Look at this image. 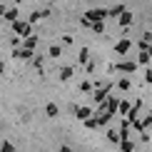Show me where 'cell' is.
I'll return each instance as SVG.
<instances>
[{"label": "cell", "instance_id": "6da1fadb", "mask_svg": "<svg viewBox=\"0 0 152 152\" xmlns=\"http://www.w3.org/2000/svg\"><path fill=\"white\" fill-rule=\"evenodd\" d=\"M110 15L105 8H92V10H87L85 12V18H82V25H95V23H102L105 18Z\"/></svg>", "mask_w": 152, "mask_h": 152}, {"label": "cell", "instance_id": "7a4b0ae2", "mask_svg": "<svg viewBox=\"0 0 152 152\" xmlns=\"http://www.w3.org/2000/svg\"><path fill=\"white\" fill-rule=\"evenodd\" d=\"M30 30H33L30 20H18V23H12V35H25V37H30Z\"/></svg>", "mask_w": 152, "mask_h": 152}, {"label": "cell", "instance_id": "3957f363", "mask_svg": "<svg viewBox=\"0 0 152 152\" xmlns=\"http://www.w3.org/2000/svg\"><path fill=\"white\" fill-rule=\"evenodd\" d=\"M100 107H102L105 112H110V115H115V112L120 110V100L115 97V95H110V97L105 100V105H100Z\"/></svg>", "mask_w": 152, "mask_h": 152}, {"label": "cell", "instance_id": "277c9868", "mask_svg": "<svg viewBox=\"0 0 152 152\" xmlns=\"http://www.w3.org/2000/svg\"><path fill=\"white\" fill-rule=\"evenodd\" d=\"M72 112H75L77 120H82V122H87V120L92 117V107H75L72 105Z\"/></svg>", "mask_w": 152, "mask_h": 152}, {"label": "cell", "instance_id": "5b68a950", "mask_svg": "<svg viewBox=\"0 0 152 152\" xmlns=\"http://www.w3.org/2000/svg\"><path fill=\"white\" fill-rule=\"evenodd\" d=\"M130 48H132V42L127 40V37H122V40H117V45H115V53H117V55H125Z\"/></svg>", "mask_w": 152, "mask_h": 152}, {"label": "cell", "instance_id": "8992f818", "mask_svg": "<svg viewBox=\"0 0 152 152\" xmlns=\"http://www.w3.org/2000/svg\"><path fill=\"white\" fill-rule=\"evenodd\" d=\"M115 70H120V72H135L137 62H115Z\"/></svg>", "mask_w": 152, "mask_h": 152}, {"label": "cell", "instance_id": "52a82bcc", "mask_svg": "<svg viewBox=\"0 0 152 152\" xmlns=\"http://www.w3.org/2000/svg\"><path fill=\"white\" fill-rule=\"evenodd\" d=\"M12 55H15L18 60H30V58H33V50H28V48H18V50H12Z\"/></svg>", "mask_w": 152, "mask_h": 152}, {"label": "cell", "instance_id": "ba28073f", "mask_svg": "<svg viewBox=\"0 0 152 152\" xmlns=\"http://www.w3.org/2000/svg\"><path fill=\"white\" fill-rule=\"evenodd\" d=\"M132 20H135V15H132L130 10H125L122 15H120V25H122V28H127V25H132Z\"/></svg>", "mask_w": 152, "mask_h": 152}, {"label": "cell", "instance_id": "9c48e42d", "mask_svg": "<svg viewBox=\"0 0 152 152\" xmlns=\"http://www.w3.org/2000/svg\"><path fill=\"white\" fill-rule=\"evenodd\" d=\"M45 112H48V117H58L60 115V107L55 105V102H48L45 105Z\"/></svg>", "mask_w": 152, "mask_h": 152}, {"label": "cell", "instance_id": "30bf717a", "mask_svg": "<svg viewBox=\"0 0 152 152\" xmlns=\"http://www.w3.org/2000/svg\"><path fill=\"white\" fill-rule=\"evenodd\" d=\"M107 140L115 142V145H120V142H122V135H120L117 130H107Z\"/></svg>", "mask_w": 152, "mask_h": 152}, {"label": "cell", "instance_id": "8fae6325", "mask_svg": "<svg viewBox=\"0 0 152 152\" xmlns=\"http://www.w3.org/2000/svg\"><path fill=\"white\" fill-rule=\"evenodd\" d=\"M60 55H62V48H60V45H50V48H48V58L55 60V58H60Z\"/></svg>", "mask_w": 152, "mask_h": 152}, {"label": "cell", "instance_id": "7c38bea8", "mask_svg": "<svg viewBox=\"0 0 152 152\" xmlns=\"http://www.w3.org/2000/svg\"><path fill=\"white\" fill-rule=\"evenodd\" d=\"M130 110H132V105L127 102V100H120V110H117V115H130Z\"/></svg>", "mask_w": 152, "mask_h": 152}, {"label": "cell", "instance_id": "4fadbf2b", "mask_svg": "<svg viewBox=\"0 0 152 152\" xmlns=\"http://www.w3.org/2000/svg\"><path fill=\"white\" fill-rule=\"evenodd\" d=\"M18 8H8V12H5V20H10V23H18Z\"/></svg>", "mask_w": 152, "mask_h": 152}, {"label": "cell", "instance_id": "5bb4252c", "mask_svg": "<svg viewBox=\"0 0 152 152\" xmlns=\"http://www.w3.org/2000/svg\"><path fill=\"white\" fill-rule=\"evenodd\" d=\"M72 75H75L72 67H62V70H60V80H62V82H67V80L72 77Z\"/></svg>", "mask_w": 152, "mask_h": 152}, {"label": "cell", "instance_id": "9a60e30c", "mask_svg": "<svg viewBox=\"0 0 152 152\" xmlns=\"http://www.w3.org/2000/svg\"><path fill=\"white\" fill-rule=\"evenodd\" d=\"M77 60L82 62V65H87V62H90V50L82 48V50H80V55H77Z\"/></svg>", "mask_w": 152, "mask_h": 152}, {"label": "cell", "instance_id": "2e32d148", "mask_svg": "<svg viewBox=\"0 0 152 152\" xmlns=\"http://www.w3.org/2000/svg\"><path fill=\"white\" fill-rule=\"evenodd\" d=\"M120 150H122V152H132V150H135V142H132V140H122V142H120Z\"/></svg>", "mask_w": 152, "mask_h": 152}, {"label": "cell", "instance_id": "e0dca14e", "mask_svg": "<svg viewBox=\"0 0 152 152\" xmlns=\"http://www.w3.org/2000/svg\"><path fill=\"white\" fill-rule=\"evenodd\" d=\"M35 45H37V37H35V35L25 37V48H28V50H35Z\"/></svg>", "mask_w": 152, "mask_h": 152}, {"label": "cell", "instance_id": "ac0fdd59", "mask_svg": "<svg viewBox=\"0 0 152 152\" xmlns=\"http://www.w3.org/2000/svg\"><path fill=\"white\" fill-rule=\"evenodd\" d=\"M150 60H152V58H150V53L145 50V53H140V58H137V65H147Z\"/></svg>", "mask_w": 152, "mask_h": 152}, {"label": "cell", "instance_id": "d6986e66", "mask_svg": "<svg viewBox=\"0 0 152 152\" xmlns=\"http://www.w3.org/2000/svg\"><path fill=\"white\" fill-rule=\"evenodd\" d=\"M107 12H110L112 18H115V15H122V12H125V5H115V8H110Z\"/></svg>", "mask_w": 152, "mask_h": 152}, {"label": "cell", "instance_id": "ffe728a7", "mask_svg": "<svg viewBox=\"0 0 152 152\" xmlns=\"http://www.w3.org/2000/svg\"><path fill=\"white\" fill-rule=\"evenodd\" d=\"M80 90H82V92H92V82H90V80H82V82H80Z\"/></svg>", "mask_w": 152, "mask_h": 152}, {"label": "cell", "instance_id": "44dd1931", "mask_svg": "<svg viewBox=\"0 0 152 152\" xmlns=\"http://www.w3.org/2000/svg\"><path fill=\"white\" fill-rule=\"evenodd\" d=\"M0 152H15V145L12 142H3L0 145Z\"/></svg>", "mask_w": 152, "mask_h": 152}, {"label": "cell", "instance_id": "7402d4cb", "mask_svg": "<svg viewBox=\"0 0 152 152\" xmlns=\"http://www.w3.org/2000/svg\"><path fill=\"white\" fill-rule=\"evenodd\" d=\"M117 87H120V90H130V80H127V77L117 80Z\"/></svg>", "mask_w": 152, "mask_h": 152}, {"label": "cell", "instance_id": "603a6c76", "mask_svg": "<svg viewBox=\"0 0 152 152\" xmlns=\"http://www.w3.org/2000/svg\"><path fill=\"white\" fill-rule=\"evenodd\" d=\"M92 28V33H97V35H102V30H105V25L102 23H95V25H90Z\"/></svg>", "mask_w": 152, "mask_h": 152}, {"label": "cell", "instance_id": "cb8c5ba5", "mask_svg": "<svg viewBox=\"0 0 152 152\" xmlns=\"http://www.w3.org/2000/svg\"><path fill=\"white\" fill-rule=\"evenodd\" d=\"M142 42L145 45H152V33H142Z\"/></svg>", "mask_w": 152, "mask_h": 152}, {"label": "cell", "instance_id": "d4e9b609", "mask_svg": "<svg viewBox=\"0 0 152 152\" xmlns=\"http://www.w3.org/2000/svg\"><path fill=\"white\" fill-rule=\"evenodd\" d=\"M10 42H12V48L18 50V45H20V37H18V35H12V40H10Z\"/></svg>", "mask_w": 152, "mask_h": 152}, {"label": "cell", "instance_id": "484cf974", "mask_svg": "<svg viewBox=\"0 0 152 152\" xmlns=\"http://www.w3.org/2000/svg\"><path fill=\"white\" fill-rule=\"evenodd\" d=\"M145 82H152V67H150L147 72H145Z\"/></svg>", "mask_w": 152, "mask_h": 152}, {"label": "cell", "instance_id": "4316f807", "mask_svg": "<svg viewBox=\"0 0 152 152\" xmlns=\"http://www.w3.org/2000/svg\"><path fill=\"white\" fill-rule=\"evenodd\" d=\"M5 12H8V10H5V5L0 3V18H5Z\"/></svg>", "mask_w": 152, "mask_h": 152}, {"label": "cell", "instance_id": "83f0119b", "mask_svg": "<svg viewBox=\"0 0 152 152\" xmlns=\"http://www.w3.org/2000/svg\"><path fill=\"white\" fill-rule=\"evenodd\" d=\"M60 152H72V147H67V145H62V147H60Z\"/></svg>", "mask_w": 152, "mask_h": 152}, {"label": "cell", "instance_id": "f1b7e54d", "mask_svg": "<svg viewBox=\"0 0 152 152\" xmlns=\"http://www.w3.org/2000/svg\"><path fill=\"white\" fill-rule=\"evenodd\" d=\"M147 53H150V58H152V45H150V48H147Z\"/></svg>", "mask_w": 152, "mask_h": 152}, {"label": "cell", "instance_id": "f546056e", "mask_svg": "<svg viewBox=\"0 0 152 152\" xmlns=\"http://www.w3.org/2000/svg\"><path fill=\"white\" fill-rule=\"evenodd\" d=\"M18 3H20V0H15V8H18Z\"/></svg>", "mask_w": 152, "mask_h": 152}, {"label": "cell", "instance_id": "4dcf8cb0", "mask_svg": "<svg viewBox=\"0 0 152 152\" xmlns=\"http://www.w3.org/2000/svg\"><path fill=\"white\" fill-rule=\"evenodd\" d=\"M48 3H50V0H48Z\"/></svg>", "mask_w": 152, "mask_h": 152}]
</instances>
